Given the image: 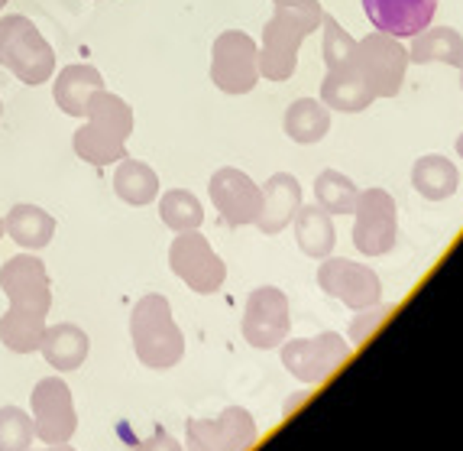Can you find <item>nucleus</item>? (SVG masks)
Listing matches in <instances>:
<instances>
[{
    "label": "nucleus",
    "instance_id": "11",
    "mask_svg": "<svg viewBox=\"0 0 463 451\" xmlns=\"http://www.w3.org/2000/svg\"><path fill=\"white\" fill-rule=\"evenodd\" d=\"M0 289L10 299V309L39 312V315H49L52 309V283H49L43 260L33 250L16 254L0 266Z\"/></svg>",
    "mask_w": 463,
    "mask_h": 451
},
{
    "label": "nucleus",
    "instance_id": "40",
    "mask_svg": "<svg viewBox=\"0 0 463 451\" xmlns=\"http://www.w3.org/2000/svg\"><path fill=\"white\" fill-rule=\"evenodd\" d=\"M0 108H4V104H0Z\"/></svg>",
    "mask_w": 463,
    "mask_h": 451
},
{
    "label": "nucleus",
    "instance_id": "9",
    "mask_svg": "<svg viewBox=\"0 0 463 451\" xmlns=\"http://www.w3.org/2000/svg\"><path fill=\"white\" fill-rule=\"evenodd\" d=\"M33 409V436L46 445H62L75 436V403H71V389L62 377H43L30 393Z\"/></svg>",
    "mask_w": 463,
    "mask_h": 451
},
{
    "label": "nucleus",
    "instance_id": "6",
    "mask_svg": "<svg viewBox=\"0 0 463 451\" xmlns=\"http://www.w3.org/2000/svg\"><path fill=\"white\" fill-rule=\"evenodd\" d=\"M211 82L224 94H250L260 82V49L240 30H227L211 46Z\"/></svg>",
    "mask_w": 463,
    "mask_h": 451
},
{
    "label": "nucleus",
    "instance_id": "18",
    "mask_svg": "<svg viewBox=\"0 0 463 451\" xmlns=\"http://www.w3.org/2000/svg\"><path fill=\"white\" fill-rule=\"evenodd\" d=\"M321 101H325V108L340 110V114H360V110L370 108L376 98L370 94V88H366V82L360 78L356 65L347 59V62L327 69L325 82H321Z\"/></svg>",
    "mask_w": 463,
    "mask_h": 451
},
{
    "label": "nucleus",
    "instance_id": "29",
    "mask_svg": "<svg viewBox=\"0 0 463 451\" xmlns=\"http://www.w3.org/2000/svg\"><path fill=\"white\" fill-rule=\"evenodd\" d=\"M356 186L337 169H325L315 179V205L327 211V215H350L356 208Z\"/></svg>",
    "mask_w": 463,
    "mask_h": 451
},
{
    "label": "nucleus",
    "instance_id": "16",
    "mask_svg": "<svg viewBox=\"0 0 463 451\" xmlns=\"http://www.w3.org/2000/svg\"><path fill=\"white\" fill-rule=\"evenodd\" d=\"M379 33L395 39H411L415 33L428 30L438 10V0H360Z\"/></svg>",
    "mask_w": 463,
    "mask_h": 451
},
{
    "label": "nucleus",
    "instance_id": "13",
    "mask_svg": "<svg viewBox=\"0 0 463 451\" xmlns=\"http://www.w3.org/2000/svg\"><path fill=\"white\" fill-rule=\"evenodd\" d=\"M211 202L221 211L227 227H247L256 225L260 218V205H263V188L250 179L247 172L233 169V166H224L217 169L208 182Z\"/></svg>",
    "mask_w": 463,
    "mask_h": 451
},
{
    "label": "nucleus",
    "instance_id": "31",
    "mask_svg": "<svg viewBox=\"0 0 463 451\" xmlns=\"http://www.w3.org/2000/svg\"><path fill=\"white\" fill-rule=\"evenodd\" d=\"M321 26H325V62H327V69H334V65H340V62H347L350 55H354V49H356V39L327 14L321 16Z\"/></svg>",
    "mask_w": 463,
    "mask_h": 451
},
{
    "label": "nucleus",
    "instance_id": "23",
    "mask_svg": "<svg viewBox=\"0 0 463 451\" xmlns=\"http://www.w3.org/2000/svg\"><path fill=\"white\" fill-rule=\"evenodd\" d=\"M295 241L298 247L315 260H325L334 250V221L321 205H301L295 211Z\"/></svg>",
    "mask_w": 463,
    "mask_h": 451
},
{
    "label": "nucleus",
    "instance_id": "34",
    "mask_svg": "<svg viewBox=\"0 0 463 451\" xmlns=\"http://www.w3.org/2000/svg\"><path fill=\"white\" fill-rule=\"evenodd\" d=\"M33 451V448H30ZM36 451H75V448H71V445H46V448H36Z\"/></svg>",
    "mask_w": 463,
    "mask_h": 451
},
{
    "label": "nucleus",
    "instance_id": "3",
    "mask_svg": "<svg viewBox=\"0 0 463 451\" xmlns=\"http://www.w3.org/2000/svg\"><path fill=\"white\" fill-rule=\"evenodd\" d=\"M130 341L149 370H172L185 354V335L172 319V305L159 293L143 296L130 312Z\"/></svg>",
    "mask_w": 463,
    "mask_h": 451
},
{
    "label": "nucleus",
    "instance_id": "25",
    "mask_svg": "<svg viewBox=\"0 0 463 451\" xmlns=\"http://www.w3.org/2000/svg\"><path fill=\"white\" fill-rule=\"evenodd\" d=\"M46 335V315L24 309H7L0 315V344L14 354H33Z\"/></svg>",
    "mask_w": 463,
    "mask_h": 451
},
{
    "label": "nucleus",
    "instance_id": "38",
    "mask_svg": "<svg viewBox=\"0 0 463 451\" xmlns=\"http://www.w3.org/2000/svg\"><path fill=\"white\" fill-rule=\"evenodd\" d=\"M460 88H463V69H460Z\"/></svg>",
    "mask_w": 463,
    "mask_h": 451
},
{
    "label": "nucleus",
    "instance_id": "39",
    "mask_svg": "<svg viewBox=\"0 0 463 451\" xmlns=\"http://www.w3.org/2000/svg\"><path fill=\"white\" fill-rule=\"evenodd\" d=\"M4 4H7V0H0V7H4Z\"/></svg>",
    "mask_w": 463,
    "mask_h": 451
},
{
    "label": "nucleus",
    "instance_id": "19",
    "mask_svg": "<svg viewBox=\"0 0 463 451\" xmlns=\"http://www.w3.org/2000/svg\"><path fill=\"white\" fill-rule=\"evenodd\" d=\"M88 350H91V338L85 335V328L71 325V321L46 325V335H43V344H39V354L59 374L78 370L88 360Z\"/></svg>",
    "mask_w": 463,
    "mask_h": 451
},
{
    "label": "nucleus",
    "instance_id": "14",
    "mask_svg": "<svg viewBox=\"0 0 463 451\" xmlns=\"http://www.w3.org/2000/svg\"><path fill=\"white\" fill-rule=\"evenodd\" d=\"M288 335V299L282 289L260 286L250 293L247 312H243V338L253 348L269 350L279 348Z\"/></svg>",
    "mask_w": 463,
    "mask_h": 451
},
{
    "label": "nucleus",
    "instance_id": "5",
    "mask_svg": "<svg viewBox=\"0 0 463 451\" xmlns=\"http://www.w3.org/2000/svg\"><path fill=\"white\" fill-rule=\"evenodd\" d=\"M350 62L356 65L373 98H395L402 82H405V69H409V49L395 36L376 30L370 36L356 39Z\"/></svg>",
    "mask_w": 463,
    "mask_h": 451
},
{
    "label": "nucleus",
    "instance_id": "36",
    "mask_svg": "<svg viewBox=\"0 0 463 451\" xmlns=\"http://www.w3.org/2000/svg\"><path fill=\"white\" fill-rule=\"evenodd\" d=\"M272 4L279 7V4H298V0H272Z\"/></svg>",
    "mask_w": 463,
    "mask_h": 451
},
{
    "label": "nucleus",
    "instance_id": "7",
    "mask_svg": "<svg viewBox=\"0 0 463 451\" xmlns=\"http://www.w3.org/2000/svg\"><path fill=\"white\" fill-rule=\"evenodd\" d=\"M169 266L178 280L185 283L198 296H211L224 286L227 266L217 257L208 237L198 231H178V237L169 247Z\"/></svg>",
    "mask_w": 463,
    "mask_h": 451
},
{
    "label": "nucleus",
    "instance_id": "32",
    "mask_svg": "<svg viewBox=\"0 0 463 451\" xmlns=\"http://www.w3.org/2000/svg\"><path fill=\"white\" fill-rule=\"evenodd\" d=\"M392 309H395L392 302H376V305H370V309H360V319L350 325V338H354V341H364L370 331H376V328L386 321V315Z\"/></svg>",
    "mask_w": 463,
    "mask_h": 451
},
{
    "label": "nucleus",
    "instance_id": "26",
    "mask_svg": "<svg viewBox=\"0 0 463 451\" xmlns=\"http://www.w3.org/2000/svg\"><path fill=\"white\" fill-rule=\"evenodd\" d=\"M411 186L418 195H425L428 202H444L460 186V172L444 156H421L411 169Z\"/></svg>",
    "mask_w": 463,
    "mask_h": 451
},
{
    "label": "nucleus",
    "instance_id": "20",
    "mask_svg": "<svg viewBox=\"0 0 463 451\" xmlns=\"http://www.w3.org/2000/svg\"><path fill=\"white\" fill-rule=\"evenodd\" d=\"M104 88V78L94 65H65L52 82V98L69 117H85L91 94Z\"/></svg>",
    "mask_w": 463,
    "mask_h": 451
},
{
    "label": "nucleus",
    "instance_id": "8",
    "mask_svg": "<svg viewBox=\"0 0 463 451\" xmlns=\"http://www.w3.org/2000/svg\"><path fill=\"white\" fill-rule=\"evenodd\" d=\"M354 244L366 257H383L399 241V208L386 188H366L356 195Z\"/></svg>",
    "mask_w": 463,
    "mask_h": 451
},
{
    "label": "nucleus",
    "instance_id": "12",
    "mask_svg": "<svg viewBox=\"0 0 463 451\" xmlns=\"http://www.w3.org/2000/svg\"><path fill=\"white\" fill-rule=\"evenodd\" d=\"M256 442V422L243 406H227L214 419H192L185 426L188 451H247Z\"/></svg>",
    "mask_w": 463,
    "mask_h": 451
},
{
    "label": "nucleus",
    "instance_id": "24",
    "mask_svg": "<svg viewBox=\"0 0 463 451\" xmlns=\"http://www.w3.org/2000/svg\"><path fill=\"white\" fill-rule=\"evenodd\" d=\"M282 127H286L288 140L295 143L325 140L331 130V108H325V101H317V98H298L286 108Z\"/></svg>",
    "mask_w": 463,
    "mask_h": 451
},
{
    "label": "nucleus",
    "instance_id": "33",
    "mask_svg": "<svg viewBox=\"0 0 463 451\" xmlns=\"http://www.w3.org/2000/svg\"><path fill=\"white\" fill-rule=\"evenodd\" d=\"M137 451H185V445H178L169 432H156V436H149Z\"/></svg>",
    "mask_w": 463,
    "mask_h": 451
},
{
    "label": "nucleus",
    "instance_id": "4",
    "mask_svg": "<svg viewBox=\"0 0 463 451\" xmlns=\"http://www.w3.org/2000/svg\"><path fill=\"white\" fill-rule=\"evenodd\" d=\"M0 65L14 72L24 85L36 88L55 72V53L30 16H0Z\"/></svg>",
    "mask_w": 463,
    "mask_h": 451
},
{
    "label": "nucleus",
    "instance_id": "2",
    "mask_svg": "<svg viewBox=\"0 0 463 451\" xmlns=\"http://www.w3.org/2000/svg\"><path fill=\"white\" fill-rule=\"evenodd\" d=\"M133 133V108L110 91H94L88 101L85 127L75 130V147L78 159H85L91 166H110L120 163L127 156V140Z\"/></svg>",
    "mask_w": 463,
    "mask_h": 451
},
{
    "label": "nucleus",
    "instance_id": "28",
    "mask_svg": "<svg viewBox=\"0 0 463 451\" xmlns=\"http://www.w3.org/2000/svg\"><path fill=\"white\" fill-rule=\"evenodd\" d=\"M159 218L175 234L198 231L201 221H204V208H201L198 198H194L192 192H185V188H169V192H163V198H159Z\"/></svg>",
    "mask_w": 463,
    "mask_h": 451
},
{
    "label": "nucleus",
    "instance_id": "15",
    "mask_svg": "<svg viewBox=\"0 0 463 451\" xmlns=\"http://www.w3.org/2000/svg\"><path fill=\"white\" fill-rule=\"evenodd\" d=\"M317 286L356 312L376 305L383 296V283L376 273L354 260H325L317 266Z\"/></svg>",
    "mask_w": 463,
    "mask_h": 451
},
{
    "label": "nucleus",
    "instance_id": "22",
    "mask_svg": "<svg viewBox=\"0 0 463 451\" xmlns=\"http://www.w3.org/2000/svg\"><path fill=\"white\" fill-rule=\"evenodd\" d=\"M4 231L10 234V241H16L24 250H43L55 237V218L39 205H14L4 218Z\"/></svg>",
    "mask_w": 463,
    "mask_h": 451
},
{
    "label": "nucleus",
    "instance_id": "10",
    "mask_svg": "<svg viewBox=\"0 0 463 451\" xmlns=\"http://www.w3.org/2000/svg\"><path fill=\"white\" fill-rule=\"evenodd\" d=\"M350 358V344L337 331L317 338H295L282 344V367L301 383H321Z\"/></svg>",
    "mask_w": 463,
    "mask_h": 451
},
{
    "label": "nucleus",
    "instance_id": "37",
    "mask_svg": "<svg viewBox=\"0 0 463 451\" xmlns=\"http://www.w3.org/2000/svg\"><path fill=\"white\" fill-rule=\"evenodd\" d=\"M0 237H4V218H0Z\"/></svg>",
    "mask_w": 463,
    "mask_h": 451
},
{
    "label": "nucleus",
    "instance_id": "1",
    "mask_svg": "<svg viewBox=\"0 0 463 451\" xmlns=\"http://www.w3.org/2000/svg\"><path fill=\"white\" fill-rule=\"evenodd\" d=\"M321 16L325 10L317 0L279 4L263 30V49H260V75H266V82H288L295 75L301 43L321 26Z\"/></svg>",
    "mask_w": 463,
    "mask_h": 451
},
{
    "label": "nucleus",
    "instance_id": "35",
    "mask_svg": "<svg viewBox=\"0 0 463 451\" xmlns=\"http://www.w3.org/2000/svg\"><path fill=\"white\" fill-rule=\"evenodd\" d=\"M457 153H460V159H463V133L457 137Z\"/></svg>",
    "mask_w": 463,
    "mask_h": 451
},
{
    "label": "nucleus",
    "instance_id": "17",
    "mask_svg": "<svg viewBox=\"0 0 463 451\" xmlns=\"http://www.w3.org/2000/svg\"><path fill=\"white\" fill-rule=\"evenodd\" d=\"M301 208V186L292 172H276L263 186V205H260V218L256 227L263 234H279L292 225L295 211Z\"/></svg>",
    "mask_w": 463,
    "mask_h": 451
},
{
    "label": "nucleus",
    "instance_id": "21",
    "mask_svg": "<svg viewBox=\"0 0 463 451\" xmlns=\"http://www.w3.org/2000/svg\"><path fill=\"white\" fill-rule=\"evenodd\" d=\"M409 62L418 65H450V69H463V36L454 26H428V30L415 33L409 46Z\"/></svg>",
    "mask_w": 463,
    "mask_h": 451
},
{
    "label": "nucleus",
    "instance_id": "27",
    "mask_svg": "<svg viewBox=\"0 0 463 451\" xmlns=\"http://www.w3.org/2000/svg\"><path fill=\"white\" fill-rule=\"evenodd\" d=\"M114 192L117 198H124L127 205H137L139 208V205H149L159 195V176L143 159L124 156L114 172Z\"/></svg>",
    "mask_w": 463,
    "mask_h": 451
},
{
    "label": "nucleus",
    "instance_id": "30",
    "mask_svg": "<svg viewBox=\"0 0 463 451\" xmlns=\"http://www.w3.org/2000/svg\"><path fill=\"white\" fill-rule=\"evenodd\" d=\"M33 416L20 406L0 409V451H30L33 448Z\"/></svg>",
    "mask_w": 463,
    "mask_h": 451
}]
</instances>
